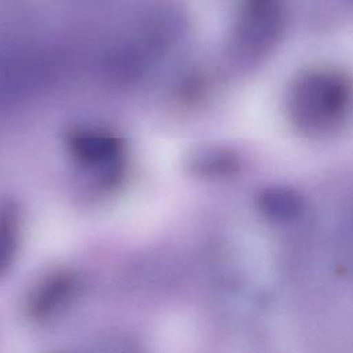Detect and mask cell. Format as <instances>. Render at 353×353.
<instances>
[{
    "mask_svg": "<svg viewBox=\"0 0 353 353\" xmlns=\"http://www.w3.org/2000/svg\"><path fill=\"white\" fill-rule=\"evenodd\" d=\"M70 149L79 161L91 168H108L119 160L121 153L119 141L98 130H83L73 134Z\"/></svg>",
    "mask_w": 353,
    "mask_h": 353,
    "instance_id": "cell-5",
    "label": "cell"
},
{
    "mask_svg": "<svg viewBox=\"0 0 353 353\" xmlns=\"http://www.w3.org/2000/svg\"><path fill=\"white\" fill-rule=\"evenodd\" d=\"M284 30V14L279 0H248L237 22L240 48L254 57L272 50Z\"/></svg>",
    "mask_w": 353,
    "mask_h": 353,
    "instance_id": "cell-4",
    "label": "cell"
},
{
    "mask_svg": "<svg viewBox=\"0 0 353 353\" xmlns=\"http://www.w3.org/2000/svg\"><path fill=\"white\" fill-rule=\"evenodd\" d=\"M81 353H142L135 342L121 335H105L92 341Z\"/></svg>",
    "mask_w": 353,
    "mask_h": 353,
    "instance_id": "cell-7",
    "label": "cell"
},
{
    "mask_svg": "<svg viewBox=\"0 0 353 353\" xmlns=\"http://www.w3.org/2000/svg\"><path fill=\"white\" fill-rule=\"evenodd\" d=\"M54 72V59L41 48L0 51V110L36 94Z\"/></svg>",
    "mask_w": 353,
    "mask_h": 353,
    "instance_id": "cell-3",
    "label": "cell"
},
{
    "mask_svg": "<svg viewBox=\"0 0 353 353\" xmlns=\"http://www.w3.org/2000/svg\"><path fill=\"white\" fill-rule=\"evenodd\" d=\"M179 28V18L172 11L152 10L138 17L103 51L105 74L117 81L139 79L174 44Z\"/></svg>",
    "mask_w": 353,
    "mask_h": 353,
    "instance_id": "cell-1",
    "label": "cell"
},
{
    "mask_svg": "<svg viewBox=\"0 0 353 353\" xmlns=\"http://www.w3.org/2000/svg\"><path fill=\"white\" fill-rule=\"evenodd\" d=\"M259 214L276 225H287L299 221L305 211L303 197L287 186H272L258 196Z\"/></svg>",
    "mask_w": 353,
    "mask_h": 353,
    "instance_id": "cell-6",
    "label": "cell"
},
{
    "mask_svg": "<svg viewBox=\"0 0 353 353\" xmlns=\"http://www.w3.org/2000/svg\"><path fill=\"white\" fill-rule=\"evenodd\" d=\"M352 98V84L345 74L327 68L309 69L288 87L287 114L298 131L323 135L343 121Z\"/></svg>",
    "mask_w": 353,
    "mask_h": 353,
    "instance_id": "cell-2",
    "label": "cell"
}]
</instances>
